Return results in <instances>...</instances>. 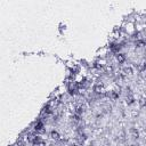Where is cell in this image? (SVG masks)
<instances>
[{
	"label": "cell",
	"instance_id": "cell-1",
	"mask_svg": "<svg viewBox=\"0 0 146 146\" xmlns=\"http://www.w3.org/2000/svg\"><path fill=\"white\" fill-rule=\"evenodd\" d=\"M93 90H94L95 94H97V95H102L105 93V88H104V85L103 83H96L94 86V88H93Z\"/></svg>",
	"mask_w": 146,
	"mask_h": 146
},
{
	"label": "cell",
	"instance_id": "cell-3",
	"mask_svg": "<svg viewBox=\"0 0 146 146\" xmlns=\"http://www.w3.org/2000/svg\"><path fill=\"white\" fill-rule=\"evenodd\" d=\"M50 137H52V139H54V140H60V135L58 133V131H56V130H52V131H50Z\"/></svg>",
	"mask_w": 146,
	"mask_h": 146
},
{
	"label": "cell",
	"instance_id": "cell-2",
	"mask_svg": "<svg viewBox=\"0 0 146 146\" xmlns=\"http://www.w3.org/2000/svg\"><path fill=\"white\" fill-rule=\"evenodd\" d=\"M115 58H116V62H118L119 64H123V63L126 62V55H125V54H122V53L116 54Z\"/></svg>",
	"mask_w": 146,
	"mask_h": 146
},
{
	"label": "cell",
	"instance_id": "cell-4",
	"mask_svg": "<svg viewBox=\"0 0 146 146\" xmlns=\"http://www.w3.org/2000/svg\"><path fill=\"white\" fill-rule=\"evenodd\" d=\"M135 102H136V99H135V97H133V95H129L128 97H127V104L128 105H133Z\"/></svg>",
	"mask_w": 146,
	"mask_h": 146
}]
</instances>
